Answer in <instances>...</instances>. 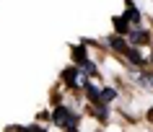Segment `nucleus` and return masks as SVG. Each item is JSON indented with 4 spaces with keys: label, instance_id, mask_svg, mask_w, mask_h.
<instances>
[{
    "label": "nucleus",
    "instance_id": "obj_2",
    "mask_svg": "<svg viewBox=\"0 0 153 132\" xmlns=\"http://www.w3.org/2000/svg\"><path fill=\"white\" fill-rule=\"evenodd\" d=\"M135 34H130V41L132 44H137V41H148V34L145 31H140V29H132Z\"/></svg>",
    "mask_w": 153,
    "mask_h": 132
},
{
    "label": "nucleus",
    "instance_id": "obj_4",
    "mask_svg": "<svg viewBox=\"0 0 153 132\" xmlns=\"http://www.w3.org/2000/svg\"><path fill=\"white\" fill-rule=\"evenodd\" d=\"M109 44H112L114 49H120V52H125V39H120V36H112V39H109Z\"/></svg>",
    "mask_w": 153,
    "mask_h": 132
},
{
    "label": "nucleus",
    "instance_id": "obj_9",
    "mask_svg": "<svg viewBox=\"0 0 153 132\" xmlns=\"http://www.w3.org/2000/svg\"><path fill=\"white\" fill-rule=\"evenodd\" d=\"M148 114H151V122H153V109H151V111H148Z\"/></svg>",
    "mask_w": 153,
    "mask_h": 132
},
{
    "label": "nucleus",
    "instance_id": "obj_8",
    "mask_svg": "<svg viewBox=\"0 0 153 132\" xmlns=\"http://www.w3.org/2000/svg\"><path fill=\"white\" fill-rule=\"evenodd\" d=\"M114 96H117V93H114V88H104V91H101V101H112Z\"/></svg>",
    "mask_w": 153,
    "mask_h": 132
},
{
    "label": "nucleus",
    "instance_id": "obj_5",
    "mask_svg": "<svg viewBox=\"0 0 153 132\" xmlns=\"http://www.w3.org/2000/svg\"><path fill=\"white\" fill-rule=\"evenodd\" d=\"M73 57H75V62H78V65H81V62H86V49H83V47H78V49L73 52Z\"/></svg>",
    "mask_w": 153,
    "mask_h": 132
},
{
    "label": "nucleus",
    "instance_id": "obj_3",
    "mask_svg": "<svg viewBox=\"0 0 153 132\" xmlns=\"http://www.w3.org/2000/svg\"><path fill=\"white\" fill-rule=\"evenodd\" d=\"M125 55H127L135 65H140V62H143V57H140V55H137V49H132V47H125Z\"/></svg>",
    "mask_w": 153,
    "mask_h": 132
},
{
    "label": "nucleus",
    "instance_id": "obj_6",
    "mask_svg": "<svg viewBox=\"0 0 153 132\" xmlns=\"http://www.w3.org/2000/svg\"><path fill=\"white\" fill-rule=\"evenodd\" d=\"M81 65H83V70H86V75H96V65H94V62L86 60V62H81Z\"/></svg>",
    "mask_w": 153,
    "mask_h": 132
},
{
    "label": "nucleus",
    "instance_id": "obj_7",
    "mask_svg": "<svg viewBox=\"0 0 153 132\" xmlns=\"http://www.w3.org/2000/svg\"><path fill=\"white\" fill-rule=\"evenodd\" d=\"M86 88H88V96L94 101H101V91H99V88H94V86H86Z\"/></svg>",
    "mask_w": 153,
    "mask_h": 132
},
{
    "label": "nucleus",
    "instance_id": "obj_1",
    "mask_svg": "<svg viewBox=\"0 0 153 132\" xmlns=\"http://www.w3.org/2000/svg\"><path fill=\"white\" fill-rule=\"evenodd\" d=\"M52 119H55L57 127H65V130H75V127H78V114L68 111L65 106H57L55 114H52Z\"/></svg>",
    "mask_w": 153,
    "mask_h": 132
}]
</instances>
